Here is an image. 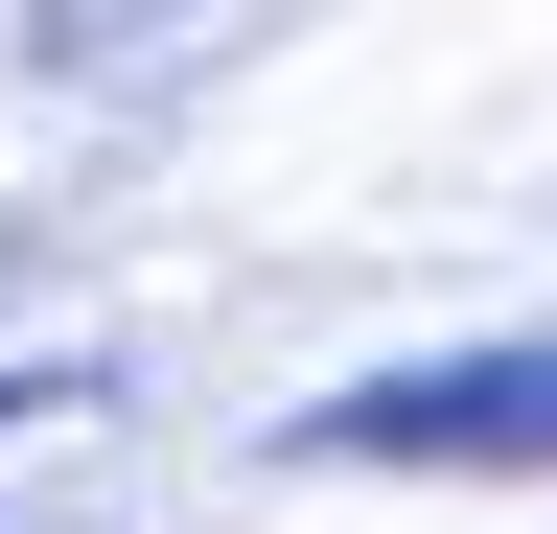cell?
I'll list each match as a JSON object with an SVG mask.
<instances>
[{"label":"cell","instance_id":"6da1fadb","mask_svg":"<svg viewBox=\"0 0 557 534\" xmlns=\"http://www.w3.org/2000/svg\"><path fill=\"white\" fill-rule=\"evenodd\" d=\"M325 464H557V349H418L302 419Z\"/></svg>","mask_w":557,"mask_h":534},{"label":"cell","instance_id":"7a4b0ae2","mask_svg":"<svg viewBox=\"0 0 557 534\" xmlns=\"http://www.w3.org/2000/svg\"><path fill=\"white\" fill-rule=\"evenodd\" d=\"M186 24H209V0H24V47H47V71H163Z\"/></svg>","mask_w":557,"mask_h":534}]
</instances>
